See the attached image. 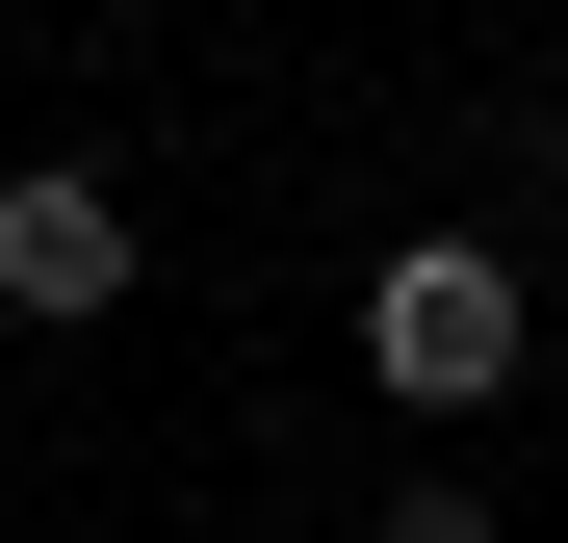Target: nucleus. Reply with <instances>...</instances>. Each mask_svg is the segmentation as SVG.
Listing matches in <instances>:
<instances>
[{"mask_svg": "<svg viewBox=\"0 0 568 543\" xmlns=\"http://www.w3.org/2000/svg\"><path fill=\"white\" fill-rule=\"evenodd\" d=\"M517 362H542V285H517L491 233H414V259H362V389H388V414H491Z\"/></svg>", "mask_w": 568, "mask_h": 543, "instance_id": "f257e3e1", "label": "nucleus"}, {"mask_svg": "<svg viewBox=\"0 0 568 543\" xmlns=\"http://www.w3.org/2000/svg\"><path fill=\"white\" fill-rule=\"evenodd\" d=\"M130 181L104 155H27V181H0V311H27V336H78V311H130Z\"/></svg>", "mask_w": 568, "mask_h": 543, "instance_id": "f03ea898", "label": "nucleus"}, {"mask_svg": "<svg viewBox=\"0 0 568 543\" xmlns=\"http://www.w3.org/2000/svg\"><path fill=\"white\" fill-rule=\"evenodd\" d=\"M362 543H517V517H491V492H465V466H414V492H388V517H362Z\"/></svg>", "mask_w": 568, "mask_h": 543, "instance_id": "7ed1b4c3", "label": "nucleus"}]
</instances>
